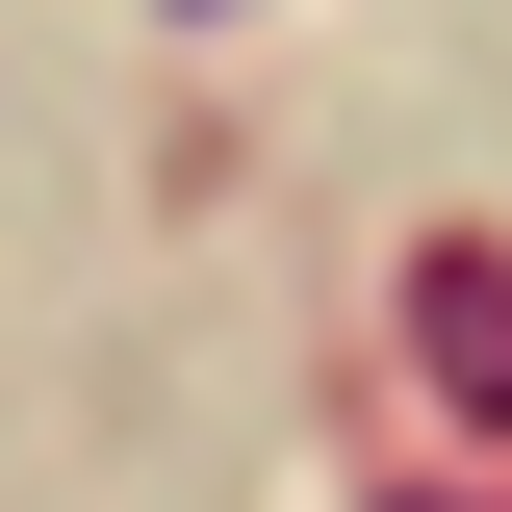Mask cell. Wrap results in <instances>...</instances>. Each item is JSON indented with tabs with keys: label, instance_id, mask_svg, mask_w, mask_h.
Listing matches in <instances>:
<instances>
[{
	"label": "cell",
	"instance_id": "obj_1",
	"mask_svg": "<svg viewBox=\"0 0 512 512\" xmlns=\"http://www.w3.org/2000/svg\"><path fill=\"white\" fill-rule=\"evenodd\" d=\"M410 410L512 436V256H487V231H436V256H410Z\"/></svg>",
	"mask_w": 512,
	"mask_h": 512
}]
</instances>
